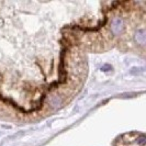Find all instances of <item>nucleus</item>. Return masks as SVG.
<instances>
[{"label":"nucleus","instance_id":"f257e3e1","mask_svg":"<svg viewBox=\"0 0 146 146\" xmlns=\"http://www.w3.org/2000/svg\"><path fill=\"white\" fill-rule=\"evenodd\" d=\"M111 30L114 34H120L123 31V20L121 18H115L112 21V25H111Z\"/></svg>","mask_w":146,"mask_h":146},{"label":"nucleus","instance_id":"20e7f679","mask_svg":"<svg viewBox=\"0 0 146 146\" xmlns=\"http://www.w3.org/2000/svg\"><path fill=\"white\" fill-rule=\"evenodd\" d=\"M111 69H112V66L109 65V64H106V65H103L101 67V70H103V72H109Z\"/></svg>","mask_w":146,"mask_h":146},{"label":"nucleus","instance_id":"39448f33","mask_svg":"<svg viewBox=\"0 0 146 146\" xmlns=\"http://www.w3.org/2000/svg\"><path fill=\"white\" fill-rule=\"evenodd\" d=\"M137 143L139 144H144L145 143V137L144 136H141L139 139H137Z\"/></svg>","mask_w":146,"mask_h":146},{"label":"nucleus","instance_id":"f03ea898","mask_svg":"<svg viewBox=\"0 0 146 146\" xmlns=\"http://www.w3.org/2000/svg\"><path fill=\"white\" fill-rule=\"evenodd\" d=\"M135 41L141 45H144L145 44V32L143 30H139L136 32L135 34Z\"/></svg>","mask_w":146,"mask_h":146},{"label":"nucleus","instance_id":"7ed1b4c3","mask_svg":"<svg viewBox=\"0 0 146 146\" xmlns=\"http://www.w3.org/2000/svg\"><path fill=\"white\" fill-rule=\"evenodd\" d=\"M62 102H63L62 99L57 96H54L50 99V103H51V106L53 108H59L62 106Z\"/></svg>","mask_w":146,"mask_h":146}]
</instances>
